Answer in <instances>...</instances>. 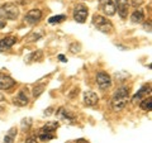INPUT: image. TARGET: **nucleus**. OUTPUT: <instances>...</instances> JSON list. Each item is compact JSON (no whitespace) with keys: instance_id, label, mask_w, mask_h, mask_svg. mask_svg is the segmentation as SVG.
Listing matches in <instances>:
<instances>
[{"instance_id":"1","label":"nucleus","mask_w":152,"mask_h":143,"mask_svg":"<svg viewBox=\"0 0 152 143\" xmlns=\"http://www.w3.org/2000/svg\"><path fill=\"white\" fill-rule=\"evenodd\" d=\"M128 98H129V89L127 86H122L119 89H117V91L114 93L113 98H112L113 110L119 112L122 109H124L127 103H128Z\"/></svg>"},{"instance_id":"2","label":"nucleus","mask_w":152,"mask_h":143,"mask_svg":"<svg viewBox=\"0 0 152 143\" xmlns=\"http://www.w3.org/2000/svg\"><path fill=\"white\" fill-rule=\"evenodd\" d=\"M0 15L5 19L14 20L19 17V8L14 3H5L0 7Z\"/></svg>"},{"instance_id":"3","label":"nucleus","mask_w":152,"mask_h":143,"mask_svg":"<svg viewBox=\"0 0 152 143\" xmlns=\"http://www.w3.org/2000/svg\"><path fill=\"white\" fill-rule=\"evenodd\" d=\"M93 24L98 28L99 31H102L103 33H110L113 31V24L108 20L107 18H104L99 14H95L93 17Z\"/></svg>"},{"instance_id":"4","label":"nucleus","mask_w":152,"mask_h":143,"mask_svg":"<svg viewBox=\"0 0 152 143\" xmlns=\"http://www.w3.org/2000/svg\"><path fill=\"white\" fill-rule=\"evenodd\" d=\"M58 128V122H48L47 124L39 131V139L41 141H50L55 137L53 132Z\"/></svg>"},{"instance_id":"5","label":"nucleus","mask_w":152,"mask_h":143,"mask_svg":"<svg viewBox=\"0 0 152 143\" xmlns=\"http://www.w3.org/2000/svg\"><path fill=\"white\" fill-rule=\"evenodd\" d=\"M96 82H98V86L102 90H107V89L110 88L112 79H110V76H109L107 72H103V71H100V72L96 74Z\"/></svg>"},{"instance_id":"6","label":"nucleus","mask_w":152,"mask_h":143,"mask_svg":"<svg viewBox=\"0 0 152 143\" xmlns=\"http://www.w3.org/2000/svg\"><path fill=\"white\" fill-rule=\"evenodd\" d=\"M88 14H89L88 8L83 5V4H79V5H76L74 10V19L77 23H84L88 18Z\"/></svg>"},{"instance_id":"7","label":"nucleus","mask_w":152,"mask_h":143,"mask_svg":"<svg viewBox=\"0 0 152 143\" xmlns=\"http://www.w3.org/2000/svg\"><path fill=\"white\" fill-rule=\"evenodd\" d=\"M99 5H100V9L103 10L104 14H107L108 17H113L115 14V5L112 0H100L99 1Z\"/></svg>"},{"instance_id":"8","label":"nucleus","mask_w":152,"mask_h":143,"mask_svg":"<svg viewBox=\"0 0 152 143\" xmlns=\"http://www.w3.org/2000/svg\"><path fill=\"white\" fill-rule=\"evenodd\" d=\"M42 18V12L39 9H32L26 14L24 20L28 24H36L37 22H39V19Z\"/></svg>"},{"instance_id":"9","label":"nucleus","mask_w":152,"mask_h":143,"mask_svg":"<svg viewBox=\"0 0 152 143\" xmlns=\"http://www.w3.org/2000/svg\"><path fill=\"white\" fill-rule=\"evenodd\" d=\"M99 101V96L94 91H85L84 93V104L86 107H94Z\"/></svg>"},{"instance_id":"10","label":"nucleus","mask_w":152,"mask_h":143,"mask_svg":"<svg viewBox=\"0 0 152 143\" xmlns=\"http://www.w3.org/2000/svg\"><path fill=\"white\" fill-rule=\"evenodd\" d=\"M14 85H15V81H14L10 76H7L0 72V90H9L12 89Z\"/></svg>"},{"instance_id":"11","label":"nucleus","mask_w":152,"mask_h":143,"mask_svg":"<svg viewBox=\"0 0 152 143\" xmlns=\"http://www.w3.org/2000/svg\"><path fill=\"white\" fill-rule=\"evenodd\" d=\"M28 101H29V99H28L27 94H26V90H20V91L18 93V95L15 98H14V104L18 107H26Z\"/></svg>"},{"instance_id":"12","label":"nucleus","mask_w":152,"mask_h":143,"mask_svg":"<svg viewBox=\"0 0 152 143\" xmlns=\"http://www.w3.org/2000/svg\"><path fill=\"white\" fill-rule=\"evenodd\" d=\"M17 42V38L15 37H5L3 39H0V52L9 50L10 47H13Z\"/></svg>"},{"instance_id":"13","label":"nucleus","mask_w":152,"mask_h":143,"mask_svg":"<svg viewBox=\"0 0 152 143\" xmlns=\"http://www.w3.org/2000/svg\"><path fill=\"white\" fill-rule=\"evenodd\" d=\"M117 3V9H118V13H119L121 18H127V14H128V0H115Z\"/></svg>"},{"instance_id":"14","label":"nucleus","mask_w":152,"mask_h":143,"mask_svg":"<svg viewBox=\"0 0 152 143\" xmlns=\"http://www.w3.org/2000/svg\"><path fill=\"white\" fill-rule=\"evenodd\" d=\"M57 115H58L60 119L66 120V122H74L75 120V114L69 112V110H65V109H62V108L57 112Z\"/></svg>"},{"instance_id":"15","label":"nucleus","mask_w":152,"mask_h":143,"mask_svg":"<svg viewBox=\"0 0 152 143\" xmlns=\"http://www.w3.org/2000/svg\"><path fill=\"white\" fill-rule=\"evenodd\" d=\"M150 94V86H143V88H141V90L138 93H137L134 96H133L132 99V101L133 103H137V101H141L142 99H143L146 95H148Z\"/></svg>"},{"instance_id":"16","label":"nucleus","mask_w":152,"mask_h":143,"mask_svg":"<svg viewBox=\"0 0 152 143\" xmlns=\"http://www.w3.org/2000/svg\"><path fill=\"white\" fill-rule=\"evenodd\" d=\"M131 20L133 23H141L145 20V13L141 9H137V10L133 12V14L131 15Z\"/></svg>"},{"instance_id":"17","label":"nucleus","mask_w":152,"mask_h":143,"mask_svg":"<svg viewBox=\"0 0 152 143\" xmlns=\"http://www.w3.org/2000/svg\"><path fill=\"white\" fill-rule=\"evenodd\" d=\"M17 128H10L9 132L4 137V143H14V139H15V136H17Z\"/></svg>"},{"instance_id":"18","label":"nucleus","mask_w":152,"mask_h":143,"mask_svg":"<svg viewBox=\"0 0 152 143\" xmlns=\"http://www.w3.org/2000/svg\"><path fill=\"white\" fill-rule=\"evenodd\" d=\"M140 107H141V109H143V110L150 112L151 109H152V100H151V98H148V99H143V100L141 101Z\"/></svg>"},{"instance_id":"19","label":"nucleus","mask_w":152,"mask_h":143,"mask_svg":"<svg viewBox=\"0 0 152 143\" xmlns=\"http://www.w3.org/2000/svg\"><path fill=\"white\" fill-rule=\"evenodd\" d=\"M64 20H66L65 15H55V17H51L48 19V23H50V24H56V23H61Z\"/></svg>"},{"instance_id":"20","label":"nucleus","mask_w":152,"mask_h":143,"mask_svg":"<svg viewBox=\"0 0 152 143\" xmlns=\"http://www.w3.org/2000/svg\"><path fill=\"white\" fill-rule=\"evenodd\" d=\"M42 57H43V52L42 51H36L29 56V60H32V61H41Z\"/></svg>"},{"instance_id":"21","label":"nucleus","mask_w":152,"mask_h":143,"mask_svg":"<svg viewBox=\"0 0 152 143\" xmlns=\"http://www.w3.org/2000/svg\"><path fill=\"white\" fill-rule=\"evenodd\" d=\"M43 90H45V85H37V86H34V89H33V96L38 98L43 93Z\"/></svg>"},{"instance_id":"22","label":"nucleus","mask_w":152,"mask_h":143,"mask_svg":"<svg viewBox=\"0 0 152 143\" xmlns=\"http://www.w3.org/2000/svg\"><path fill=\"white\" fill-rule=\"evenodd\" d=\"M70 51L72 52V53H79V52L81 51V45L80 43H72L70 46Z\"/></svg>"},{"instance_id":"23","label":"nucleus","mask_w":152,"mask_h":143,"mask_svg":"<svg viewBox=\"0 0 152 143\" xmlns=\"http://www.w3.org/2000/svg\"><path fill=\"white\" fill-rule=\"evenodd\" d=\"M32 124V119L31 118H26V119H23L22 120V128L23 129H28V128L31 127Z\"/></svg>"},{"instance_id":"24","label":"nucleus","mask_w":152,"mask_h":143,"mask_svg":"<svg viewBox=\"0 0 152 143\" xmlns=\"http://www.w3.org/2000/svg\"><path fill=\"white\" fill-rule=\"evenodd\" d=\"M37 141H38V137L31 136V137H28L26 139V143H37Z\"/></svg>"},{"instance_id":"25","label":"nucleus","mask_w":152,"mask_h":143,"mask_svg":"<svg viewBox=\"0 0 152 143\" xmlns=\"http://www.w3.org/2000/svg\"><path fill=\"white\" fill-rule=\"evenodd\" d=\"M7 26V20H5V18H3L1 15H0V29H1V28H4Z\"/></svg>"},{"instance_id":"26","label":"nucleus","mask_w":152,"mask_h":143,"mask_svg":"<svg viewBox=\"0 0 152 143\" xmlns=\"http://www.w3.org/2000/svg\"><path fill=\"white\" fill-rule=\"evenodd\" d=\"M52 110H53V108H48V109H47V110L45 112V115H47V117L51 115V114H52Z\"/></svg>"},{"instance_id":"27","label":"nucleus","mask_w":152,"mask_h":143,"mask_svg":"<svg viewBox=\"0 0 152 143\" xmlns=\"http://www.w3.org/2000/svg\"><path fill=\"white\" fill-rule=\"evenodd\" d=\"M58 60H60V61H62V62H66V61H67L64 55H60V56H58Z\"/></svg>"},{"instance_id":"28","label":"nucleus","mask_w":152,"mask_h":143,"mask_svg":"<svg viewBox=\"0 0 152 143\" xmlns=\"http://www.w3.org/2000/svg\"><path fill=\"white\" fill-rule=\"evenodd\" d=\"M3 100H4V95L0 94V101H3Z\"/></svg>"},{"instance_id":"29","label":"nucleus","mask_w":152,"mask_h":143,"mask_svg":"<svg viewBox=\"0 0 152 143\" xmlns=\"http://www.w3.org/2000/svg\"><path fill=\"white\" fill-rule=\"evenodd\" d=\"M3 110H4V108H3V107H0V113H1Z\"/></svg>"}]
</instances>
